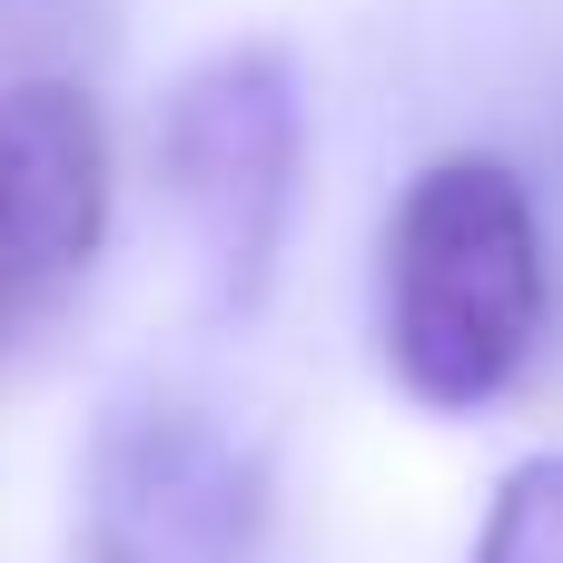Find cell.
I'll use <instances>...</instances> for the list:
<instances>
[{"label":"cell","mask_w":563,"mask_h":563,"mask_svg":"<svg viewBox=\"0 0 563 563\" xmlns=\"http://www.w3.org/2000/svg\"><path fill=\"white\" fill-rule=\"evenodd\" d=\"M109 238V129L79 79L0 89V356L59 317Z\"/></svg>","instance_id":"4"},{"label":"cell","mask_w":563,"mask_h":563,"mask_svg":"<svg viewBox=\"0 0 563 563\" xmlns=\"http://www.w3.org/2000/svg\"><path fill=\"white\" fill-rule=\"evenodd\" d=\"M267 465L188 396H139L99 426L69 563H257Z\"/></svg>","instance_id":"3"},{"label":"cell","mask_w":563,"mask_h":563,"mask_svg":"<svg viewBox=\"0 0 563 563\" xmlns=\"http://www.w3.org/2000/svg\"><path fill=\"white\" fill-rule=\"evenodd\" d=\"M554 317V257L534 188L485 158H426L386 218V376L426 416H475L495 406Z\"/></svg>","instance_id":"1"},{"label":"cell","mask_w":563,"mask_h":563,"mask_svg":"<svg viewBox=\"0 0 563 563\" xmlns=\"http://www.w3.org/2000/svg\"><path fill=\"white\" fill-rule=\"evenodd\" d=\"M465 563H563V455H525L495 485Z\"/></svg>","instance_id":"5"},{"label":"cell","mask_w":563,"mask_h":563,"mask_svg":"<svg viewBox=\"0 0 563 563\" xmlns=\"http://www.w3.org/2000/svg\"><path fill=\"white\" fill-rule=\"evenodd\" d=\"M307 168V99L287 49H218L198 59L158 109V178L188 218L198 277L218 317H257L287 257Z\"/></svg>","instance_id":"2"}]
</instances>
